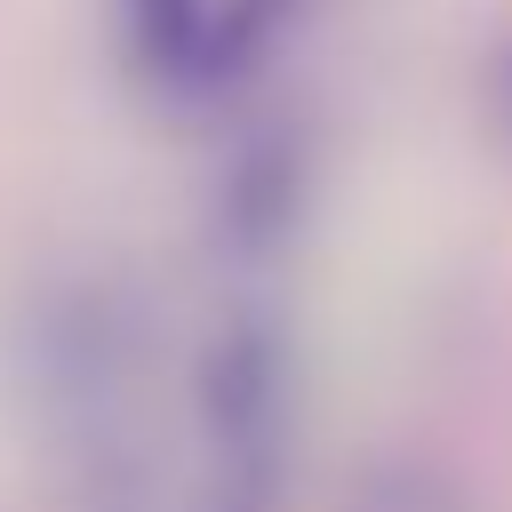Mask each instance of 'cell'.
<instances>
[{
    "label": "cell",
    "instance_id": "1",
    "mask_svg": "<svg viewBox=\"0 0 512 512\" xmlns=\"http://www.w3.org/2000/svg\"><path fill=\"white\" fill-rule=\"evenodd\" d=\"M144 296L120 272H40L8 320V376L24 400V424L56 448V464H80L96 448L144 440L136 432V384H144Z\"/></svg>",
    "mask_w": 512,
    "mask_h": 512
},
{
    "label": "cell",
    "instance_id": "2",
    "mask_svg": "<svg viewBox=\"0 0 512 512\" xmlns=\"http://www.w3.org/2000/svg\"><path fill=\"white\" fill-rule=\"evenodd\" d=\"M200 464L184 512H280L296 472V336L264 304L216 312L192 352Z\"/></svg>",
    "mask_w": 512,
    "mask_h": 512
},
{
    "label": "cell",
    "instance_id": "3",
    "mask_svg": "<svg viewBox=\"0 0 512 512\" xmlns=\"http://www.w3.org/2000/svg\"><path fill=\"white\" fill-rule=\"evenodd\" d=\"M120 8V48L144 88L176 104H216L240 88L280 32L272 0H112Z\"/></svg>",
    "mask_w": 512,
    "mask_h": 512
},
{
    "label": "cell",
    "instance_id": "4",
    "mask_svg": "<svg viewBox=\"0 0 512 512\" xmlns=\"http://www.w3.org/2000/svg\"><path fill=\"white\" fill-rule=\"evenodd\" d=\"M320 168H312V136L296 120H264L256 136H240L208 184V240L224 264H280L312 216Z\"/></svg>",
    "mask_w": 512,
    "mask_h": 512
},
{
    "label": "cell",
    "instance_id": "5",
    "mask_svg": "<svg viewBox=\"0 0 512 512\" xmlns=\"http://www.w3.org/2000/svg\"><path fill=\"white\" fill-rule=\"evenodd\" d=\"M336 512H480V504H472V480L456 464L416 456V448H392V456H368L344 480Z\"/></svg>",
    "mask_w": 512,
    "mask_h": 512
},
{
    "label": "cell",
    "instance_id": "6",
    "mask_svg": "<svg viewBox=\"0 0 512 512\" xmlns=\"http://www.w3.org/2000/svg\"><path fill=\"white\" fill-rule=\"evenodd\" d=\"M480 112H488V136L512 152V32L480 56Z\"/></svg>",
    "mask_w": 512,
    "mask_h": 512
},
{
    "label": "cell",
    "instance_id": "7",
    "mask_svg": "<svg viewBox=\"0 0 512 512\" xmlns=\"http://www.w3.org/2000/svg\"><path fill=\"white\" fill-rule=\"evenodd\" d=\"M272 8H280V16H288V8H296V0H272Z\"/></svg>",
    "mask_w": 512,
    "mask_h": 512
}]
</instances>
